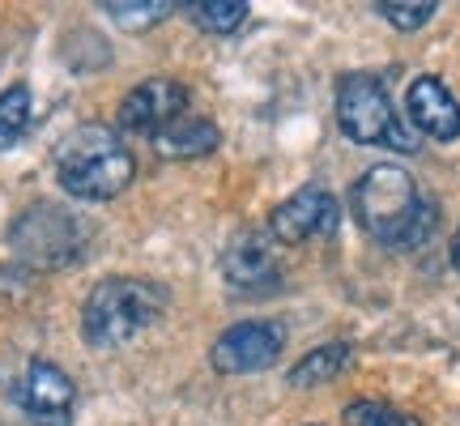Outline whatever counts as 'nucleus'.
<instances>
[{
  "mask_svg": "<svg viewBox=\"0 0 460 426\" xmlns=\"http://www.w3.org/2000/svg\"><path fill=\"white\" fill-rule=\"evenodd\" d=\"M183 13L192 17V26H200V31L230 34V31H239V26L247 22L252 4H247V0H192Z\"/></svg>",
  "mask_w": 460,
  "mask_h": 426,
  "instance_id": "4468645a",
  "label": "nucleus"
},
{
  "mask_svg": "<svg viewBox=\"0 0 460 426\" xmlns=\"http://www.w3.org/2000/svg\"><path fill=\"white\" fill-rule=\"evenodd\" d=\"M376 13L396 31H422L430 17L439 13V4L435 0H379Z\"/></svg>",
  "mask_w": 460,
  "mask_h": 426,
  "instance_id": "f3484780",
  "label": "nucleus"
},
{
  "mask_svg": "<svg viewBox=\"0 0 460 426\" xmlns=\"http://www.w3.org/2000/svg\"><path fill=\"white\" fill-rule=\"evenodd\" d=\"M337 217H341V205L329 188H298L295 197H286L269 217V230L273 239L286 247L312 244V239H329L337 230Z\"/></svg>",
  "mask_w": 460,
  "mask_h": 426,
  "instance_id": "0eeeda50",
  "label": "nucleus"
},
{
  "mask_svg": "<svg viewBox=\"0 0 460 426\" xmlns=\"http://www.w3.org/2000/svg\"><path fill=\"white\" fill-rule=\"evenodd\" d=\"M337 124L354 146H384L396 154H418V132L396 115L388 90L371 73H349L337 85Z\"/></svg>",
  "mask_w": 460,
  "mask_h": 426,
  "instance_id": "20e7f679",
  "label": "nucleus"
},
{
  "mask_svg": "<svg viewBox=\"0 0 460 426\" xmlns=\"http://www.w3.org/2000/svg\"><path fill=\"white\" fill-rule=\"evenodd\" d=\"M349 359H354V350L345 342L315 345V350H307V354L290 367V388H320V384H329V379L341 376L345 367H349Z\"/></svg>",
  "mask_w": 460,
  "mask_h": 426,
  "instance_id": "ddd939ff",
  "label": "nucleus"
},
{
  "mask_svg": "<svg viewBox=\"0 0 460 426\" xmlns=\"http://www.w3.org/2000/svg\"><path fill=\"white\" fill-rule=\"evenodd\" d=\"M452 264H456V273H460V235H456V244H452Z\"/></svg>",
  "mask_w": 460,
  "mask_h": 426,
  "instance_id": "6ab92c4d",
  "label": "nucleus"
},
{
  "mask_svg": "<svg viewBox=\"0 0 460 426\" xmlns=\"http://www.w3.org/2000/svg\"><path fill=\"white\" fill-rule=\"evenodd\" d=\"M349 200H354L358 226L376 244L396 247V252L422 247L439 226V205L422 197L413 175L396 163H379L371 171H362Z\"/></svg>",
  "mask_w": 460,
  "mask_h": 426,
  "instance_id": "f257e3e1",
  "label": "nucleus"
},
{
  "mask_svg": "<svg viewBox=\"0 0 460 426\" xmlns=\"http://www.w3.org/2000/svg\"><path fill=\"white\" fill-rule=\"evenodd\" d=\"M405 111H410V124L430 141H456L460 137V102L452 99L439 77H413L410 90H405Z\"/></svg>",
  "mask_w": 460,
  "mask_h": 426,
  "instance_id": "9b49d317",
  "label": "nucleus"
},
{
  "mask_svg": "<svg viewBox=\"0 0 460 426\" xmlns=\"http://www.w3.org/2000/svg\"><path fill=\"white\" fill-rule=\"evenodd\" d=\"M281 350H286V328L278 320H243L217 337L209 359L222 376H252V371L273 367Z\"/></svg>",
  "mask_w": 460,
  "mask_h": 426,
  "instance_id": "423d86ee",
  "label": "nucleus"
},
{
  "mask_svg": "<svg viewBox=\"0 0 460 426\" xmlns=\"http://www.w3.org/2000/svg\"><path fill=\"white\" fill-rule=\"evenodd\" d=\"M102 9H107L111 22H119L124 31H149V26H158L166 13H175L171 0H107Z\"/></svg>",
  "mask_w": 460,
  "mask_h": 426,
  "instance_id": "dca6fc26",
  "label": "nucleus"
},
{
  "mask_svg": "<svg viewBox=\"0 0 460 426\" xmlns=\"http://www.w3.org/2000/svg\"><path fill=\"white\" fill-rule=\"evenodd\" d=\"M183 111H188V85L175 82V77H149V82H141L137 90L124 94V102H119V129L154 137L163 124L180 120Z\"/></svg>",
  "mask_w": 460,
  "mask_h": 426,
  "instance_id": "9d476101",
  "label": "nucleus"
},
{
  "mask_svg": "<svg viewBox=\"0 0 460 426\" xmlns=\"http://www.w3.org/2000/svg\"><path fill=\"white\" fill-rule=\"evenodd\" d=\"M22 410L34 426H68L73 422V405H77V388L68 371H60L56 362H31V371L22 379Z\"/></svg>",
  "mask_w": 460,
  "mask_h": 426,
  "instance_id": "1a4fd4ad",
  "label": "nucleus"
},
{
  "mask_svg": "<svg viewBox=\"0 0 460 426\" xmlns=\"http://www.w3.org/2000/svg\"><path fill=\"white\" fill-rule=\"evenodd\" d=\"M345 426H422L413 413H401L393 405H379V401H354L345 405Z\"/></svg>",
  "mask_w": 460,
  "mask_h": 426,
  "instance_id": "a211bd4d",
  "label": "nucleus"
},
{
  "mask_svg": "<svg viewBox=\"0 0 460 426\" xmlns=\"http://www.w3.org/2000/svg\"><path fill=\"white\" fill-rule=\"evenodd\" d=\"M222 278L239 295H278L281 290V264L278 252L261 239L256 230H243L222 256Z\"/></svg>",
  "mask_w": 460,
  "mask_h": 426,
  "instance_id": "6e6552de",
  "label": "nucleus"
},
{
  "mask_svg": "<svg viewBox=\"0 0 460 426\" xmlns=\"http://www.w3.org/2000/svg\"><path fill=\"white\" fill-rule=\"evenodd\" d=\"M217 141H222V132H217L214 120L188 115V111L154 132V149H158L163 158H205V154L217 149Z\"/></svg>",
  "mask_w": 460,
  "mask_h": 426,
  "instance_id": "f8f14e48",
  "label": "nucleus"
},
{
  "mask_svg": "<svg viewBox=\"0 0 460 426\" xmlns=\"http://www.w3.org/2000/svg\"><path fill=\"white\" fill-rule=\"evenodd\" d=\"M166 312V290L146 278H107L99 281L82 307V337L94 350H119L158 324Z\"/></svg>",
  "mask_w": 460,
  "mask_h": 426,
  "instance_id": "7ed1b4c3",
  "label": "nucleus"
},
{
  "mask_svg": "<svg viewBox=\"0 0 460 426\" xmlns=\"http://www.w3.org/2000/svg\"><path fill=\"white\" fill-rule=\"evenodd\" d=\"M137 175L132 149L107 124H82L56 146V180L77 200H111Z\"/></svg>",
  "mask_w": 460,
  "mask_h": 426,
  "instance_id": "f03ea898",
  "label": "nucleus"
},
{
  "mask_svg": "<svg viewBox=\"0 0 460 426\" xmlns=\"http://www.w3.org/2000/svg\"><path fill=\"white\" fill-rule=\"evenodd\" d=\"M31 129V90L9 85L0 90V149H13Z\"/></svg>",
  "mask_w": 460,
  "mask_h": 426,
  "instance_id": "2eb2a0df",
  "label": "nucleus"
},
{
  "mask_svg": "<svg viewBox=\"0 0 460 426\" xmlns=\"http://www.w3.org/2000/svg\"><path fill=\"white\" fill-rule=\"evenodd\" d=\"M9 244H13L17 261L34 264V269H60V264H73L82 256L85 226L77 222V213L60 209L51 200H39V205L17 213V222L9 226Z\"/></svg>",
  "mask_w": 460,
  "mask_h": 426,
  "instance_id": "39448f33",
  "label": "nucleus"
}]
</instances>
